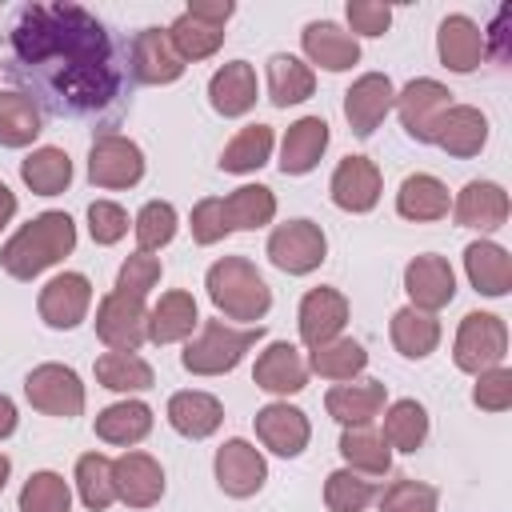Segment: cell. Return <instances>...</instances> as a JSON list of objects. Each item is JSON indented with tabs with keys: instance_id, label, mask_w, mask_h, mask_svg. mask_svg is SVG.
<instances>
[{
	"instance_id": "cell-58",
	"label": "cell",
	"mask_w": 512,
	"mask_h": 512,
	"mask_svg": "<svg viewBox=\"0 0 512 512\" xmlns=\"http://www.w3.org/2000/svg\"><path fill=\"white\" fill-rule=\"evenodd\" d=\"M8 472H12V464H8V456H4V452H0V488H4V484H8Z\"/></svg>"
},
{
	"instance_id": "cell-50",
	"label": "cell",
	"mask_w": 512,
	"mask_h": 512,
	"mask_svg": "<svg viewBox=\"0 0 512 512\" xmlns=\"http://www.w3.org/2000/svg\"><path fill=\"white\" fill-rule=\"evenodd\" d=\"M232 228H228V220H224V200L220 196H208V200H200L196 208H192V240L196 244H216V240H224Z\"/></svg>"
},
{
	"instance_id": "cell-55",
	"label": "cell",
	"mask_w": 512,
	"mask_h": 512,
	"mask_svg": "<svg viewBox=\"0 0 512 512\" xmlns=\"http://www.w3.org/2000/svg\"><path fill=\"white\" fill-rule=\"evenodd\" d=\"M504 24H508V8H500L496 20H492V28L484 32V48L492 44V56L496 60H508V28Z\"/></svg>"
},
{
	"instance_id": "cell-10",
	"label": "cell",
	"mask_w": 512,
	"mask_h": 512,
	"mask_svg": "<svg viewBox=\"0 0 512 512\" xmlns=\"http://www.w3.org/2000/svg\"><path fill=\"white\" fill-rule=\"evenodd\" d=\"M184 60L168 40V28H140L128 40V76L140 84H172L180 80Z\"/></svg>"
},
{
	"instance_id": "cell-27",
	"label": "cell",
	"mask_w": 512,
	"mask_h": 512,
	"mask_svg": "<svg viewBox=\"0 0 512 512\" xmlns=\"http://www.w3.org/2000/svg\"><path fill=\"white\" fill-rule=\"evenodd\" d=\"M208 100L220 116H244L256 104V72L248 60H232L224 64L212 80H208Z\"/></svg>"
},
{
	"instance_id": "cell-37",
	"label": "cell",
	"mask_w": 512,
	"mask_h": 512,
	"mask_svg": "<svg viewBox=\"0 0 512 512\" xmlns=\"http://www.w3.org/2000/svg\"><path fill=\"white\" fill-rule=\"evenodd\" d=\"M384 444L396 448V452H416L428 436V412L424 404L416 400H396L388 412H384Z\"/></svg>"
},
{
	"instance_id": "cell-28",
	"label": "cell",
	"mask_w": 512,
	"mask_h": 512,
	"mask_svg": "<svg viewBox=\"0 0 512 512\" xmlns=\"http://www.w3.org/2000/svg\"><path fill=\"white\" fill-rule=\"evenodd\" d=\"M464 268H468V280L476 284V292H484V296H504L512 288V256L492 240L468 244Z\"/></svg>"
},
{
	"instance_id": "cell-46",
	"label": "cell",
	"mask_w": 512,
	"mask_h": 512,
	"mask_svg": "<svg viewBox=\"0 0 512 512\" xmlns=\"http://www.w3.org/2000/svg\"><path fill=\"white\" fill-rule=\"evenodd\" d=\"M68 508H72V492L56 472H32L28 484L20 488V512H68Z\"/></svg>"
},
{
	"instance_id": "cell-35",
	"label": "cell",
	"mask_w": 512,
	"mask_h": 512,
	"mask_svg": "<svg viewBox=\"0 0 512 512\" xmlns=\"http://www.w3.org/2000/svg\"><path fill=\"white\" fill-rule=\"evenodd\" d=\"M392 344L400 356L408 360H424L436 344H440V324L432 312H420V308H400L392 316Z\"/></svg>"
},
{
	"instance_id": "cell-44",
	"label": "cell",
	"mask_w": 512,
	"mask_h": 512,
	"mask_svg": "<svg viewBox=\"0 0 512 512\" xmlns=\"http://www.w3.org/2000/svg\"><path fill=\"white\" fill-rule=\"evenodd\" d=\"M168 40L180 52V60H204V56H212L224 44V28L204 24V20L188 16V12H180L172 20V28H168Z\"/></svg>"
},
{
	"instance_id": "cell-52",
	"label": "cell",
	"mask_w": 512,
	"mask_h": 512,
	"mask_svg": "<svg viewBox=\"0 0 512 512\" xmlns=\"http://www.w3.org/2000/svg\"><path fill=\"white\" fill-rule=\"evenodd\" d=\"M472 400L488 412H504L512 404V372L508 368H488L476 376V388H472Z\"/></svg>"
},
{
	"instance_id": "cell-51",
	"label": "cell",
	"mask_w": 512,
	"mask_h": 512,
	"mask_svg": "<svg viewBox=\"0 0 512 512\" xmlns=\"http://www.w3.org/2000/svg\"><path fill=\"white\" fill-rule=\"evenodd\" d=\"M88 228H92L96 244H116L128 232V212L120 204H112V200H96L88 208Z\"/></svg>"
},
{
	"instance_id": "cell-53",
	"label": "cell",
	"mask_w": 512,
	"mask_h": 512,
	"mask_svg": "<svg viewBox=\"0 0 512 512\" xmlns=\"http://www.w3.org/2000/svg\"><path fill=\"white\" fill-rule=\"evenodd\" d=\"M348 24L360 36H384L388 24H392V8L372 4V0H348Z\"/></svg>"
},
{
	"instance_id": "cell-5",
	"label": "cell",
	"mask_w": 512,
	"mask_h": 512,
	"mask_svg": "<svg viewBox=\"0 0 512 512\" xmlns=\"http://www.w3.org/2000/svg\"><path fill=\"white\" fill-rule=\"evenodd\" d=\"M504 348H508V328H504V320L492 316V312H468V316L460 320L452 360H456L460 372L480 376V372H488V368H500Z\"/></svg>"
},
{
	"instance_id": "cell-11",
	"label": "cell",
	"mask_w": 512,
	"mask_h": 512,
	"mask_svg": "<svg viewBox=\"0 0 512 512\" xmlns=\"http://www.w3.org/2000/svg\"><path fill=\"white\" fill-rule=\"evenodd\" d=\"M448 108H452V92H448L440 80H428V76H420V80H412L404 92H396L400 124H404V132H408L412 140H420V144H432V128H436V120H440Z\"/></svg>"
},
{
	"instance_id": "cell-34",
	"label": "cell",
	"mask_w": 512,
	"mask_h": 512,
	"mask_svg": "<svg viewBox=\"0 0 512 512\" xmlns=\"http://www.w3.org/2000/svg\"><path fill=\"white\" fill-rule=\"evenodd\" d=\"M312 88H316V76H312V68L304 60L284 56V52H276L268 60V96H272L276 108H288V104L308 100Z\"/></svg>"
},
{
	"instance_id": "cell-45",
	"label": "cell",
	"mask_w": 512,
	"mask_h": 512,
	"mask_svg": "<svg viewBox=\"0 0 512 512\" xmlns=\"http://www.w3.org/2000/svg\"><path fill=\"white\" fill-rule=\"evenodd\" d=\"M76 488H80V500L92 508V512H104L112 500H116V488H112V460L100 456V452H84L76 460Z\"/></svg>"
},
{
	"instance_id": "cell-33",
	"label": "cell",
	"mask_w": 512,
	"mask_h": 512,
	"mask_svg": "<svg viewBox=\"0 0 512 512\" xmlns=\"http://www.w3.org/2000/svg\"><path fill=\"white\" fill-rule=\"evenodd\" d=\"M396 212H400L404 220H440V216H448V188H444L436 176L416 172V176H408V180L400 184V192H396Z\"/></svg>"
},
{
	"instance_id": "cell-17",
	"label": "cell",
	"mask_w": 512,
	"mask_h": 512,
	"mask_svg": "<svg viewBox=\"0 0 512 512\" xmlns=\"http://www.w3.org/2000/svg\"><path fill=\"white\" fill-rule=\"evenodd\" d=\"M348 324V300L336 288H312L300 300V340L308 348H320L328 340H336Z\"/></svg>"
},
{
	"instance_id": "cell-41",
	"label": "cell",
	"mask_w": 512,
	"mask_h": 512,
	"mask_svg": "<svg viewBox=\"0 0 512 512\" xmlns=\"http://www.w3.org/2000/svg\"><path fill=\"white\" fill-rule=\"evenodd\" d=\"M96 380L112 392H144L152 388V364L140 360L136 352H104L96 360Z\"/></svg>"
},
{
	"instance_id": "cell-43",
	"label": "cell",
	"mask_w": 512,
	"mask_h": 512,
	"mask_svg": "<svg viewBox=\"0 0 512 512\" xmlns=\"http://www.w3.org/2000/svg\"><path fill=\"white\" fill-rule=\"evenodd\" d=\"M376 496H380V484L364 472H352V468L332 472L328 484H324V504L332 512H364Z\"/></svg>"
},
{
	"instance_id": "cell-1",
	"label": "cell",
	"mask_w": 512,
	"mask_h": 512,
	"mask_svg": "<svg viewBox=\"0 0 512 512\" xmlns=\"http://www.w3.org/2000/svg\"><path fill=\"white\" fill-rule=\"evenodd\" d=\"M24 96L60 120L116 124L124 112L128 52L80 4H24L8 28V64Z\"/></svg>"
},
{
	"instance_id": "cell-9",
	"label": "cell",
	"mask_w": 512,
	"mask_h": 512,
	"mask_svg": "<svg viewBox=\"0 0 512 512\" xmlns=\"http://www.w3.org/2000/svg\"><path fill=\"white\" fill-rule=\"evenodd\" d=\"M24 396H28V404L40 408L44 416H64V420H72V416L84 412V384H80V376H76L72 368H64V364H40V368H32L28 380H24Z\"/></svg>"
},
{
	"instance_id": "cell-25",
	"label": "cell",
	"mask_w": 512,
	"mask_h": 512,
	"mask_svg": "<svg viewBox=\"0 0 512 512\" xmlns=\"http://www.w3.org/2000/svg\"><path fill=\"white\" fill-rule=\"evenodd\" d=\"M384 396H388V392H384L380 380L336 384V388H328L324 408H328L332 420H340L344 428H352V424H372V420L380 416V408H384Z\"/></svg>"
},
{
	"instance_id": "cell-39",
	"label": "cell",
	"mask_w": 512,
	"mask_h": 512,
	"mask_svg": "<svg viewBox=\"0 0 512 512\" xmlns=\"http://www.w3.org/2000/svg\"><path fill=\"white\" fill-rule=\"evenodd\" d=\"M268 156H272V128L268 124H248L220 152V168L224 172H256L260 164H268Z\"/></svg>"
},
{
	"instance_id": "cell-22",
	"label": "cell",
	"mask_w": 512,
	"mask_h": 512,
	"mask_svg": "<svg viewBox=\"0 0 512 512\" xmlns=\"http://www.w3.org/2000/svg\"><path fill=\"white\" fill-rule=\"evenodd\" d=\"M452 216L460 228H480V232H492L508 220V192L492 180H472L464 184V192L456 196L452 204Z\"/></svg>"
},
{
	"instance_id": "cell-31",
	"label": "cell",
	"mask_w": 512,
	"mask_h": 512,
	"mask_svg": "<svg viewBox=\"0 0 512 512\" xmlns=\"http://www.w3.org/2000/svg\"><path fill=\"white\" fill-rule=\"evenodd\" d=\"M340 456L348 460L352 472H364V476H384L392 468V448L384 444V436L372 428V424H352L344 428L340 436Z\"/></svg>"
},
{
	"instance_id": "cell-56",
	"label": "cell",
	"mask_w": 512,
	"mask_h": 512,
	"mask_svg": "<svg viewBox=\"0 0 512 512\" xmlns=\"http://www.w3.org/2000/svg\"><path fill=\"white\" fill-rule=\"evenodd\" d=\"M16 432V404L8 396H0V440H8Z\"/></svg>"
},
{
	"instance_id": "cell-7",
	"label": "cell",
	"mask_w": 512,
	"mask_h": 512,
	"mask_svg": "<svg viewBox=\"0 0 512 512\" xmlns=\"http://www.w3.org/2000/svg\"><path fill=\"white\" fill-rule=\"evenodd\" d=\"M88 176L96 188H132L144 176V152L120 132H100L88 152Z\"/></svg>"
},
{
	"instance_id": "cell-19",
	"label": "cell",
	"mask_w": 512,
	"mask_h": 512,
	"mask_svg": "<svg viewBox=\"0 0 512 512\" xmlns=\"http://www.w3.org/2000/svg\"><path fill=\"white\" fill-rule=\"evenodd\" d=\"M404 288H408V296H412V308L436 312V308H444V304L456 296V276H452V268H448L444 256H432V252H428V256H416V260L408 264Z\"/></svg>"
},
{
	"instance_id": "cell-47",
	"label": "cell",
	"mask_w": 512,
	"mask_h": 512,
	"mask_svg": "<svg viewBox=\"0 0 512 512\" xmlns=\"http://www.w3.org/2000/svg\"><path fill=\"white\" fill-rule=\"evenodd\" d=\"M132 232H136L140 252H156V248H164V244L176 236V208L164 204V200L144 204L140 216H136V224H132Z\"/></svg>"
},
{
	"instance_id": "cell-29",
	"label": "cell",
	"mask_w": 512,
	"mask_h": 512,
	"mask_svg": "<svg viewBox=\"0 0 512 512\" xmlns=\"http://www.w3.org/2000/svg\"><path fill=\"white\" fill-rule=\"evenodd\" d=\"M192 328H200V312H196V300L188 292H164L156 300V308L148 312V340L152 344L188 340Z\"/></svg>"
},
{
	"instance_id": "cell-3",
	"label": "cell",
	"mask_w": 512,
	"mask_h": 512,
	"mask_svg": "<svg viewBox=\"0 0 512 512\" xmlns=\"http://www.w3.org/2000/svg\"><path fill=\"white\" fill-rule=\"evenodd\" d=\"M208 296L228 320H244L248 328L264 320V312L272 308V292L264 276L244 256H224L208 268Z\"/></svg>"
},
{
	"instance_id": "cell-48",
	"label": "cell",
	"mask_w": 512,
	"mask_h": 512,
	"mask_svg": "<svg viewBox=\"0 0 512 512\" xmlns=\"http://www.w3.org/2000/svg\"><path fill=\"white\" fill-rule=\"evenodd\" d=\"M376 500H380V512H436V500L440 496H436L432 484H420L412 476H400Z\"/></svg>"
},
{
	"instance_id": "cell-2",
	"label": "cell",
	"mask_w": 512,
	"mask_h": 512,
	"mask_svg": "<svg viewBox=\"0 0 512 512\" xmlns=\"http://www.w3.org/2000/svg\"><path fill=\"white\" fill-rule=\"evenodd\" d=\"M76 248V224L68 212H40L0 252V264L16 280H32Z\"/></svg>"
},
{
	"instance_id": "cell-42",
	"label": "cell",
	"mask_w": 512,
	"mask_h": 512,
	"mask_svg": "<svg viewBox=\"0 0 512 512\" xmlns=\"http://www.w3.org/2000/svg\"><path fill=\"white\" fill-rule=\"evenodd\" d=\"M364 364H368V352L348 336H336V340L312 348V360H308V368L320 372L324 380H352L356 372H364Z\"/></svg>"
},
{
	"instance_id": "cell-30",
	"label": "cell",
	"mask_w": 512,
	"mask_h": 512,
	"mask_svg": "<svg viewBox=\"0 0 512 512\" xmlns=\"http://www.w3.org/2000/svg\"><path fill=\"white\" fill-rule=\"evenodd\" d=\"M220 420H224V408H220V400L208 396V392H176V396L168 400V424H172L180 436H188V440L212 436V432L220 428Z\"/></svg>"
},
{
	"instance_id": "cell-16",
	"label": "cell",
	"mask_w": 512,
	"mask_h": 512,
	"mask_svg": "<svg viewBox=\"0 0 512 512\" xmlns=\"http://www.w3.org/2000/svg\"><path fill=\"white\" fill-rule=\"evenodd\" d=\"M328 192H332V204L336 208H344V212H368L380 200V168L368 156H348V160L336 164Z\"/></svg>"
},
{
	"instance_id": "cell-57",
	"label": "cell",
	"mask_w": 512,
	"mask_h": 512,
	"mask_svg": "<svg viewBox=\"0 0 512 512\" xmlns=\"http://www.w3.org/2000/svg\"><path fill=\"white\" fill-rule=\"evenodd\" d=\"M12 216H16V196H12V192L0 184V228H4Z\"/></svg>"
},
{
	"instance_id": "cell-54",
	"label": "cell",
	"mask_w": 512,
	"mask_h": 512,
	"mask_svg": "<svg viewBox=\"0 0 512 512\" xmlns=\"http://www.w3.org/2000/svg\"><path fill=\"white\" fill-rule=\"evenodd\" d=\"M184 12H188V16H196V20H204V24H216V28H224V20L236 12V4H232V0H216V4H208V0H196V4H188Z\"/></svg>"
},
{
	"instance_id": "cell-15",
	"label": "cell",
	"mask_w": 512,
	"mask_h": 512,
	"mask_svg": "<svg viewBox=\"0 0 512 512\" xmlns=\"http://www.w3.org/2000/svg\"><path fill=\"white\" fill-rule=\"evenodd\" d=\"M264 476H268V464H264V456H260L248 440H228V444H220V452H216V484H220L228 496L244 500V496L260 492V488H264Z\"/></svg>"
},
{
	"instance_id": "cell-13",
	"label": "cell",
	"mask_w": 512,
	"mask_h": 512,
	"mask_svg": "<svg viewBox=\"0 0 512 512\" xmlns=\"http://www.w3.org/2000/svg\"><path fill=\"white\" fill-rule=\"evenodd\" d=\"M112 488L128 508H152L164 496V468L148 452H124L112 460Z\"/></svg>"
},
{
	"instance_id": "cell-14",
	"label": "cell",
	"mask_w": 512,
	"mask_h": 512,
	"mask_svg": "<svg viewBox=\"0 0 512 512\" xmlns=\"http://www.w3.org/2000/svg\"><path fill=\"white\" fill-rule=\"evenodd\" d=\"M396 108V88L388 76L380 72H368L360 76L348 92H344V116H348V128L356 136H372L376 124Z\"/></svg>"
},
{
	"instance_id": "cell-49",
	"label": "cell",
	"mask_w": 512,
	"mask_h": 512,
	"mask_svg": "<svg viewBox=\"0 0 512 512\" xmlns=\"http://www.w3.org/2000/svg\"><path fill=\"white\" fill-rule=\"evenodd\" d=\"M160 284V260L148 256V252H136L120 264V276H116V292H128V296H148L152 288Z\"/></svg>"
},
{
	"instance_id": "cell-40",
	"label": "cell",
	"mask_w": 512,
	"mask_h": 512,
	"mask_svg": "<svg viewBox=\"0 0 512 512\" xmlns=\"http://www.w3.org/2000/svg\"><path fill=\"white\" fill-rule=\"evenodd\" d=\"M276 216V196L264 184H244L232 196H224V220L228 228H264Z\"/></svg>"
},
{
	"instance_id": "cell-36",
	"label": "cell",
	"mask_w": 512,
	"mask_h": 512,
	"mask_svg": "<svg viewBox=\"0 0 512 512\" xmlns=\"http://www.w3.org/2000/svg\"><path fill=\"white\" fill-rule=\"evenodd\" d=\"M20 176H24V184H28L36 196H56V192H64L68 180H72V160H68L64 148H36V152L24 156Z\"/></svg>"
},
{
	"instance_id": "cell-32",
	"label": "cell",
	"mask_w": 512,
	"mask_h": 512,
	"mask_svg": "<svg viewBox=\"0 0 512 512\" xmlns=\"http://www.w3.org/2000/svg\"><path fill=\"white\" fill-rule=\"evenodd\" d=\"M148 432H152V408L140 404V400L108 404V408L96 416V436H100L104 444H140Z\"/></svg>"
},
{
	"instance_id": "cell-21",
	"label": "cell",
	"mask_w": 512,
	"mask_h": 512,
	"mask_svg": "<svg viewBox=\"0 0 512 512\" xmlns=\"http://www.w3.org/2000/svg\"><path fill=\"white\" fill-rule=\"evenodd\" d=\"M488 140V120L480 108H468V104H452L436 128H432V144H440L448 156H476Z\"/></svg>"
},
{
	"instance_id": "cell-26",
	"label": "cell",
	"mask_w": 512,
	"mask_h": 512,
	"mask_svg": "<svg viewBox=\"0 0 512 512\" xmlns=\"http://www.w3.org/2000/svg\"><path fill=\"white\" fill-rule=\"evenodd\" d=\"M304 52H308L312 64H320L328 72H344V68H352L360 60L356 36L336 28L332 20H316V24L304 28Z\"/></svg>"
},
{
	"instance_id": "cell-6",
	"label": "cell",
	"mask_w": 512,
	"mask_h": 512,
	"mask_svg": "<svg viewBox=\"0 0 512 512\" xmlns=\"http://www.w3.org/2000/svg\"><path fill=\"white\" fill-rule=\"evenodd\" d=\"M96 336L108 344V352H136L148 340L144 300L128 292H108L96 308Z\"/></svg>"
},
{
	"instance_id": "cell-23",
	"label": "cell",
	"mask_w": 512,
	"mask_h": 512,
	"mask_svg": "<svg viewBox=\"0 0 512 512\" xmlns=\"http://www.w3.org/2000/svg\"><path fill=\"white\" fill-rule=\"evenodd\" d=\"M436 52H440L444 68H452V72H472V68H480V60L488 56L484 32H480L468 16H444V20H440Z\"/></svg>"
},
{
	"instance_id": "cell-38",
	"label": "cell",
	"mask_w": 512,
	"mask_h": 512,
	"mask_svg": "<svg viewBox=\"0 0 512 512\" xmlns=\"http://www.w3.org/2000/svg\"><path fill=\"white\" fill-rule=\"evenodd\" d=\"M40 136V108L24 92H0V144L24 148Z\"/></svg>"
},
{
	"instance_id": "cell-18",
	"label": "cell",
	"mask_w": 512,
	"mask_h": 512,
	"mask_svg": "<svg viewBox=\"0 0 512 512\" xmlns=\"http://www.w3.org/2000/svg\"><path fill=\"white\" fill-rule=\"evenodd\" d=\"M252 380H256V388H264L272 396H292V392H300L308 384V364H304V356H300L296 344L276 340V344H268L256 356Z\"/></svg>"
},
{
	"instance_id": "cell-24",
	"label": "cell",
	"mask_w": 512,
	"mask_h": 512,
	"mask_svg": "<svg viewBox=\"0 0 512 512\" xmlns=\"http://www.w3.org/2000/svg\"><path fill=\"white\" fill-rule=\"evenodd\" d=\"M328 148V124L320 116H304L296 120L288 132H284V144H280V172L284 176H304L320 164Z\"/></svg>"
},
{
	"instance_id": "cell-20",
	"label": "cell",
	"mask_w": 512,
	"mask_h": 512,
	"mask_svg": "<svg viewBox=\"0 0 512 512\" xmlns=\"http://www.w3.org/2000/svg\"><path fill=\"white\" fill-rule=\"evenodd\" d=\"M256 436L264 448H272L276 456H300L308 448V416L292 404H268L256 412Z\"/></svg>"
},
{
	"instance_id": "cell-8",
	"label": "cell",
	"mask_w": 512,
	"mask_h": 512,
	"mask_svg": "<svg viewBox=\"0 0 512 512\" xmlns=\"http://www.w3.org/2000/svg\"><path fill=\"white\" fill-rule=\"evenodd\" d=\"M324 252H328V240L312 220H288L268 236V260L288 276H304L320 268Z\"/></svg>"
},
{
	"instance_id": "cell-12",
	"label": "cell",
	"mask_w": 512,
	"mask_h": 512,
	"mask_svg": "<svg viewBox=\"0 0 512 512\" xmlns=\"http://www.w3.org/2000/svg\"><path fill=\"white\" fill-rule=\"evenodd\" d=\"M88 304H92V284L88 276L80 272H60L52 276L44 288H40V320L48 328H76L84 316H88Z\"/></svg>"
},
{
	"instance_id": "cell-4",
	"label": "cell",
	"mask_w": 512,
	"mask_h": 512,
	"mask_svg": "<svg viewBox=\"0 0 512 512\" xmlns=\"http://www.w3.org/2000/svg\"><path fill=\"white\" fill-rule=\"evenodd\" d=\"M260 336H264L260 324H252V328H232V324H224V320H204L200 332H196V340L184 344L180 364H184L188 372H196V376L232 372V368L240 364V356H244Z\"/></svg>"
}]
</instances>
